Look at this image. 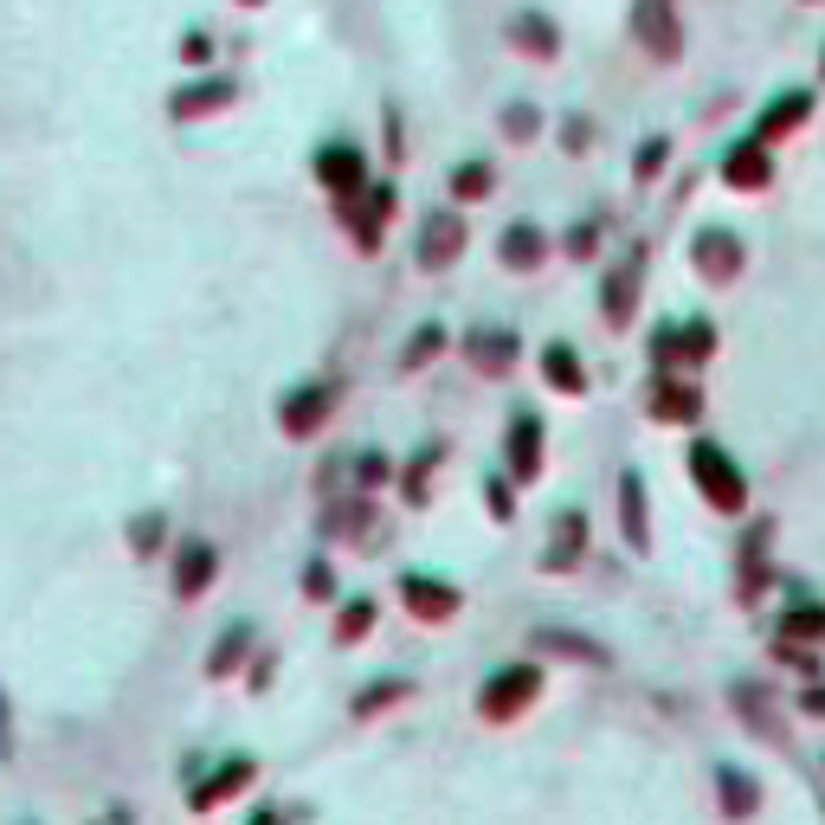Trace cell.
Returning <instances> with one entry per match:
<instances>
[{
	"label": "cell",
	"instance_id": "cell-1",
	"mask_svg": "<svg viewBox=\"0 0 825 825\" xmlns=\"http://www.w3.org/2000/svg\"><path fill=\"white\" fill-rule=\"evenodd\" d=\"M529 697H535V671H529V665H523V671H503V677H497V683H490L484 697H478V710H484L490 722H497V716L523 710Z\"/></svg>",
	"mask_w": 825,
	"mask_h": 825
},
{
	"label": "cell",
	"instance_id": "cell-2",
	"mask_svg": "<svg viewBox=\"0 0 825 825\" xmlns=\"http://www.w3.org/2000/svg\"><path fill=\"white\" fill-rule=\"evenodd\" d=\"M400 594H407V606L419 613V619H432V626L458 613V594H451V587H439V581H426V574H407V581H400Z\"/></svg>",
	"mask_w": 825,
	"mask_h": 825
},
{
	"label": "cell",
	"instance_id": "cell-3",
	"mask_svg": "<svg viewBox=\"0 0 825 825\" xmlns=\"http://www.w3.org/2000/svg\"><path fill=\"white\" fill-rule=\"evenodd\" d=\"M458 246H464V220H458V213H439V220H426V264H446Z\"/></svg>",
	"mask_w": 825,
	"mask_h": 825
},
{
	"label": "cell",
	"instance_id": "cell-4",
	"mask_svg": "<svg viewBox=\"0 0 825 825\" xmlns=\"http://www.w3.org/2000/svg\"><path fill=\"white\" fill-rule=\"evenodd\" d=\"M207 581H213V549H207V542H188V555H181V581H175V594H181V601H194V594H200Z\"/></svg>",
	"mask_w": 825,
	"mask_h": 825
},
{
	"label": "cell",
	"instance_id": "cell-5",
	"mask_svg": "<svg viewBox=\"0 0 825 825\" xmlns=\"http://www.w3.org/2000/svg\"><path fill=\"white\" fill-rule=\"evenodd\" d=\"M323 407H330V387L291 394V407H284V432H310V426H323Z\"/></svg>",
	"mask_w": 825,
	"mask_h": 825
},
{
	"label": "cell",
	"instance_id": "cell-6",
	"mask_svg": "<svg viewBox=\"0 0 825 825\" xmlns=\"http://www.w3.org/2000/svg\"><path fill=\"white\" fill-rule=\"evenodd\" d=\"M316 175H323L330 188H362V155H355V149H323Z\"/></svg>",
	"mask_w": 825,
	"mask_h": 825
},
{
	"label": "cell",
	"instance_id": "cell-7",
	"mask_svg": "<svg viewBox=\"0 0 825 825\" xmlns=\"http://www.w3.org/2000/svg\"><path fill=\"white\" fill-rule=\"evenodd\" d=\"M510 471L535 478V419H516V432H510Z\"/></svg>",
	"mask_w": 825,
	"mask_h": 825
},
{
	"label": "cell",
	"instance_id": "cell-8",
	"mask_svg": "<svg viewBox=\"0 0 825 825\" xmlns=\"http://www.w3.org/2000/svg\"><path fill=\"white\" fill-rule=\"evenodd\" d=\"M246 781H252V761H232V767L220 774V787H200V793H194V806H220L226 793H239Z\"/></svg>",
	"mask_w": 825,
	"mask_h": 825
},
{
	"label": "cell",
	"instance_id": "cell-9",
	"mask_svg": "<svg viewBox=\"0 0 825 825\" xmlns=\"http://www.w3.org/2000/svg\"><path fill=\"white\" fill-rule=\"evenodd\" d=\"M638 33L651 39L658 52H677V27L665 20V13H658V7H638Z\"/></svg>",
	"mask_w": 825,
	"mask_h": 825
},
{
	"label": "cell",
	"instance_id": "cell-10",
	"mask_svg": "<svg viewBox=\"0 0 825 825\" xmlns=\"http://www.w3.org/2000/svg\"><path fill=\"white\" fill-rule=\"evenodd\" d=\"M226 97H232V84H194V91H181V104H175V111L200 116V111H213V104H226Z\"/></svg>",
	"mask_w": 825,
	"mask_h": 825
},
{
	"label": "cell",
	"instance_id": "cell-11",
	"mask_svg": "<svg viewBox=\"0 0 825 825\" xmlns=\"http://www.w3.org/2000/svg\"><path fill=\"white\" fill-rule=\"evenodd\" d=\"M535 252H542L535 226H510V232H503V259L510 264H535Z\"/></svg>",
	"mask_w": 825,
	"mask_h": 825
},
{
	"label": "cell",
	"instance_id": "cell-12",
	"mask_svg": "<svg viewBox=\"0 0 825 825\" xmlns=\"http://www.w3.org/2000/svg\"><path fill=\"white\" fill-rule=\"evenodd\" d=\"M697 471H703V484H710L722 503H735V478L722 471V451H697Z\"/></svg>",
	"mask_w": 825,
	"mask_h": 825
},
{
	"label": "cell",
	"instance_id": "cell-13",
	"mask_svg": "<svg viewBox=\"0 0 825 825\" xmlns=\"http://www.w3.org/2000/svg\"><path fill=\"white\" fill-rule=\"evenodd\" d=\"M549 380H555V387H581V368H574L567 348H549Z\"/></svg>",
	"mask_w": 825,
	"mask_h": 825
},
{
	"label": "cell",
	"instance_id": "cell-14",
	"mask_svg": "<svg viewBox=\"0 0 825 825\" xmlns=\"http://www.w3.org/2000/svg\"><path fill=\"white\" fill-rule=\"evenodd\" d=\"M368 626H375V606H368V601H355V606H348V613H342V638L368 633Z\"/></svg>",
	"mask_w": 825,
	"mask_h": 825
},
{
	"label": "cell",
	"instance_id": "cell-15",
	"mask_svg": "<svg viewBox=\"0 0 825 825\" xmlns=\"http://www.w3.org/2000/svg\"><path fill=\"white\" fill-rule=\"evenodd\" d=\"M451 188H458V194H484L490 188V168H458V175H451Z\"/></svg>",
	"mask_w": 825,
	"mask_h": 825
},
{
	"label": "cell",
	"instance_id": "cell-16",
	"mask_svg": "<svg viewBox=\"0 0 825 825\" xmlns=\"http://www.w3.org/2000/svg\"><path fill=\"white\" fill-rule=\"evenodd\" d=\"M246 638H252V633H246V626H239V633L226 638L220 651H213V671H226V665H232V658H239V651H246Z\"/></svg>",
	"mask_w": 825,
	"mask_h": 825
},
{
	"label": "cell",
	"instance_id": "cell-17",
	"mask_svg": "<svg viewBox=\"0 0 825 825\" xmlns=\"http://www.w3.org/2000/svg\"><path fill=\"white\" fill-rule=\"evenodd\" d=\"M432 348H439V330H426L419 342H407V362H419V355H432Z\"/></svg>",
	"mask_w": 825,
	"mask_h": 825
},
{
	"label": "cell",
	"instance_id": "cell-18",
	"mask_svg": "<svg viewBox=\"0 0 825 825\" xmlns=\"http://www.w3.org/2000/svg\"><path fill=\"white\" fill-rule=\"evenodd\" d=\"M239 7H259V0H239Z\"/></svg>",
	"mask_w": 825,
	"mask_h": 825
}]
</instances>
